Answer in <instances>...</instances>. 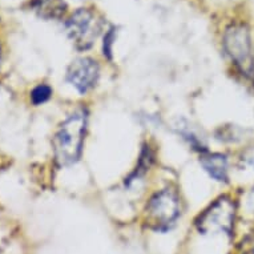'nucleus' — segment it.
Instances as JSON below:
<instances>
[{
  "mask_svg": "<svg viewBox=\"0 0 254 254\" xmlns=\"http://www.w3.org/2000/svg\"><path fill=\"white\" fill-rule=\"evenodd\" d=\"M237 206L230 197L217 198L194 221L197 233L202 237H225L232 240L236 226Z\"/></svg>",
  "mask_w": 254,
  "mask_h": 254,
  "instance_id": "obj_2",
  "label": "nucleus"
},
{
  "mask_svg": "<svg viewBox=\"0 0 254 254\" xmlns=\"http://www.w3.org/2000/svg\"><path fill=\"white\" fill-rule=\"evenodd\" d=\"M201 165L209 173L210 177L220 181V183H228L229 180V161L225 154L221 153H204L200 158Z\"/></svg>",
  "mask_w": 254,
  "mask_h": 254,
  "instance_id": "obj_7",
  "label": "nucleus"
},
{
  "mask_svg": "<svg viewBox=\"0 0 254 254\" xmlns=\"http://www.w3.org/2000/svg\"><path fill=\"white\" fill-rule=\"evenodd\" d=\"M35 4L46 17H59L64 13V3L62 0H35Z\"/></svg>",
  "mask_w": 254,
  "mask_h": 254,
  "instance_id": "obj_8",
  "label": "nucleus"
},
{
  "mask_svg": "<svg viewBox=\"0 0 254 254\" xmlns=\"http://www.w3.org/2000/svg\"><path fill=\"white\" fill-rule=\"evenodd\" d=\"M113 40H115V28H111L108 31V34L105 35L104 46H103V51H104V56H107V58H108V59L112 58Z\"/></svg>",
  "mask_w": 254,
  "mask_h": 254,
  "instance_id": "obj_10",
  "label": "nucleus"
},
{
  "mask_svg": "<svg viewBox=\"0 0 254 254\" xmlns=\"http://www.w3.org/2000/svg\"><path fill=\"white\" fill-rule=\"evenodd\" d=\"M67 32L79 50H88L100 34V21L89 9H77L67 21Z\"/></svg>",
  "mask_w": 254,
  "mask_h": 254,
  "instance_id": "obj_5",
  "label": "nucleus"
},
{
  "mask_svg": "<svg viewBox=\"0 0 254 254\" xmlns=\"http://www.w3.org/2000/svg\"><path fill=\"white\" fill-rule=\"evenodd\" d=\"M245 160L248 161V164H250V165L254 168V149H252V150H249V152H248Z\"/></svg>",
  "mask_w": 254,
  "mask_h": 254,
  "instance_id": "obj_11",
  "label": "nucleus"
},
{
  "mask_svg": "<svg viewBox=\"0 0 254 254\" xmlns=\"http://www.w3.org/2000/svg\"><path fill=\"white\" fill-rule=\"evenodd\" d=\"M99 72V64L93 59L80 58L68 68L67 80L80 93H87L96 85Z\"/></svg>",
  "mask_w": 254,
  "mask_h": 254,
  "instance_id": "obj_6",
  "label": "nucleus"
},
{
  "mask_svg": "<svg viewBox=\"0 0 254 254\" xmlns=\"http://www.w3.org/2000/svg\"><path fill=\"white\" fill-rule=\"evenodd\" d=\"M51 95H52V89L48 85H38L34 88V91L31 92V100L35 105H40L43 103H46L47 100H50Z\"/></svg>",
  "mask_w": 254,
  "mask_h": 254,
  "instance_id": "obj_9",
  "label": "nucleus"
},
{
  "mask_svg": "<svg viewBox=\"0 0 254 254\" xmlns=\"http://www.w3.org/2000/svg\"><path fill=\"white\" fill-rule=\"evenodd\" d=\"M224 48L232 62L248 77L254 76V59L252 52L249 28L245 24H233L225 31Z\"/></svg>",
  "mask_w": 254,
  "mask_h": 254,
  "instance_id": "obj_4",
  "label": "nucleus"
},
{
  "mask_svg": "<svg viewBox=\"0 0 254 254\" xmlns=\"http://www.w3.org/2000/svg\"><path fill=\"white\" fill-rule=\"evenodd\" d=\"M88 124L85 109H77L59 127L54 137L55 158L60 167H69L81 156Z\"/></svg>",
  "mask_w": 254,
  "mask_h": 254,
  "instance_id": "obj_1",
  "label": "nucleus"
},
{
  "mask_svg": "<svg viewBox=\"0 0 254 254\" xmlns=\"http://www.w3.org/2000/svg\"><path fill=\"white\" fill-rule=\"evenodd\" d=\"M181 217V204L175 190L169 188L150 197L145 206V222L154 233L165 234L175 229Z\"/></svg>",
  "mask_w": 254,
  "mask_h": 254,
  "instance_id": "obj_3",
  "label": "nucleus"
},
{
  "mask_svg": "<svg viewBox=\"0 0 254 254\" xmlns=\"http://www.w3.org/2000/svg\"><path fill=\"white\" fill-rule=\"evenodd\" d=\"M250 254H254V242H253V245H252V248H250Z\"/></svg>",
  "mask_w": 254,
  "mask_h": 254,
  "instance_id": "obj_12",
  "label": "nucleus"
}]
</instances>
